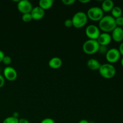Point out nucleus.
<instances>
[{
	"label": "nucleus",
	"instance_id": "f257e3e1",
	"mask_svg": "<svg viewBox=\"0 0 123 123\" xmlns=\"http://www.w3.org/2000/svg\"><path fill=\"white\" fill-rule=\"evenodd\" d=\"M98 27L103 32L109 33L117 27L115 19L111 15L104 16L98 22Z\"/></svg>",
	"mask_w": 123,
	"mask_h": 123
},
{
	"label": "nucleus",
	"instance_id": "f03ea898",
	"mask_svg": "<svg viewBox=\"0 0 123 123\" xmlns=\"http://www.w3.org/2000/svg\"><path fill=\"white\" fill-rule=\"evenodd\" d=\"M99 74L105 79H109L114 78L116 74V68L113 64L105 63L101 65L99 70Z\"/></svg>",
	"mask_w": 123,
	"mask_h": 123
},
{
	"label": "nucleus",
	"instance_id": "7ed1b4c3",
	"mask_svg": "<svg viewBox=\"0 0 123 123\" xmlns=\"http://www.w3.org/2000/svg\"><path fill=\"white\" fill-rule=\"evenodd\" d=\"M86 13L84 12H78L73 16L72 18L73 26L76 28H81L85 26L88 22Z\"/></svg>",
	"mask_w": 123,
	"mask_h": 123
},
{
	"label": "nucleus",
	"instance_id": "20e7f679",
	"mask_svg": "<svg viewBox=\"0 0 123 123\" xmlns=\"http://www.w3.org/2000/svg\"><path fill=\"white\" fill-rule=\"evenodd\" d=\"M99 46L97 40L88 39L83 44L82 50L87 55H94L98 52Z\"/></svg>",
	"mask_w": 123,
	"mask_h": 123
},
{
	"label": "nucleus",
	"instance_id": "39448f33",
	"mask_svg": "<svg viewBox=\"0 0 123 123\" xmlns=\"http://www.w3.org/2000/svg\"><path fill=\"white\" fill-rule=\"evenodd\" d=\"M88 18L94 22H99L104 16V12L99 7H91L86 13Z\"/></svg>",
	"mask_w": 123,
	"mask_h": 123
},
{
	"label": "nucleus",
	"instance_id": "423d86ee",
	"mask_svg": "<svg viewBox=\"0 0 123 123\" xmlns=\"http://www.w3.org/2000/svg\"><path fill=\"white\" fill-rule=\"evenodd\" d=\"M105 56L108 63L113 64L116 63L120 60L121 55L119 52L118 49L113 48L108 50Z\"/></svg>",
	"mask_w": 123,
	"mask_h": 123
},
{
	"label": "nucleus",
	"instance_id": "0eeeda50",
	"mask_svg": "<svg viewBox=\"0 0 123 123\" xmlns=\"http://www.w3.org/2000/svg\"><path fill=\"white\" fill-rule=\"evenodd\" d=\"M101 34L99 28L95 25H90L85 29V34L89 39L97 40Z\"/></svg>",
	"mask_w": 123,
	"mask_h": 123
},
{
	"label": "nucleus",
	"instance_id": "6e6552de",
	"mask_svg": "<svg viewBox=\"0 0 123 123\" xmlns=\"http://www.w3.org/2000/svg\"><path fill=\"white\" fill-rule=\"evenodd\" d=\"M17 8L20 13L24 14L31 13L33 7L32 3L28 0H21L18 2Z\"/></svg>",
	"mask_w": 123,
	"mask_h": 123
},
{
	"label": "nucleus",
	"instance_id": "1a4fd4ad",
	"mask_svg": "<svg viewBox=\"0 0 123 123\" xmlns=\"http://www.w3.org/2000/svg\"><path fill=\"white\" fill-rule=\"evenodd\" d=\"M4 78L8 81H14L18 78V73L13 67L11 66H7L4 69Z\"/></svg>",
	"mask_w": 123,
	"mask_h": 123
},
{
	"label": "nucleus",
	"instance_id": "9d476101",
	"mask_svg": "<svg viewBox=\"0 0 123 123\" xmlns=\"http://www.w3.org/2000/svg\"><path fill=\"white\" fill-rule=\"evenodd\" d=\"M30 14L32 16V20H39L44 18L45 11L40 8L39 6H37V7H33Z\"/></svg>",
	"mask_w": 123,
	"mask_h": 123
},
{
	"label": "nucleus",
	"instance_id": "9b49d317",
	"mask_svg": "<svg viewBox=\"0 0 123 123\" xmlns=\"http://www.w3.org/2000/svg\"><path fill=\"white\" fill-rule=\"evenodd\" d=\"M111 37L112 40L115 42L120 43L123 41V28L120 26H117L112 31Z\"/></svg>",
	"mask_w": 123,
	"mask_h": 123
},
{
	"label": "nucleus",
	"instance_id": "f8f14e48",
	"mask_svg": "<svg viewBox=\"0 0 123 123\" xmlns=\"http://www.w3.org/2000/svg\"><path fill=\"white\" fill-rule=\"evenodd\" d=\"M97 42L98 43L99 45L106 46L109 45L112 41L111 35L109 33L106 32H102L98 36V38L97 39Z\"/></svg>",
	"mask_w": 123,
	"mask_h": 123
},
{
	"label": "nucleus",
	"instance_id": "ddd939ff",
	"mask_svg": "<svg viewBox=\"0 0 123 123\" xmlns=\"http://www.w3.org/2000/svg\"><path fill=\"white\" fill-rule=\"evenodd\" d=\"M49 67L52 69H58L62 65V61L60 58L55 56L50 59L48 62Z\"/></svg>",
	"mask_w": 123,
	"mask_h": 123
},
{
	"label": "nucleus",
	"instance_id": "4468645a",
	"mask_svg": "<svg viewBox=\"0 0 123 123\" xmlns=\"http://www.w3.org/2000/svg\"><path fill=\"white\" fill-rule=\"evenodd\" d=\"M101 65L99 61L94 58H91L87 61V67L91 70H98Z\"/></svg>",
	"mask_w": 123,
	"mask_h": 123
},
{
	"label": "nucleus",
	"instance_id": "2eb2a0df",
	"mask_svg": "<svg viewBox=\"0 0 123 123\" xmlns=\"http://www.w3.org/2000/svg\"><path fill=\"white\" fill-rule=\"evenodd\" d=\"M114 6V2L112 0H105L102 2L101 8L104 13H108L111 12Z\"/></svg>",
	"mask_w": 123,
	"mask_h": 123
},
{
	"label": "nucleus",
	"instance_id": "dca6fc26",
	"mask_svg": "<svg viewBox=\"0 0 123 123\" xmlns=\"http://www.w3.org/2000/svg\"><path fill=\"white\" fill-rule=\"evenodd\" d=\"M54 2L53 0H40L38 2V6L45 11L51 8Z\"/></svg>",
	"mask_w": 123,
	"mask_h": 123
},
{
	"label": "nucleus",
	"instance_id": "f3484780",
	"mask_svg": "<svg viewBox=\"0 0 123 123\" xmlns=\"http://www.w3.org/2000/svg\"><path fill=\"white\" fill-rule=\"evenodd\" d=\"M111 12V16L114 19H117V18L122 16L123 10L121 7L119 6H114Z\"/></svg>",
	"mask_w": 123,
	"mask_h": 123
},
{
	"label": "nucleus",
	"instance_id": "a211bd4d",
	"mask_svg": "<svg viewBox=\"0 0 123 123\" xmlns=\"http://www.w3.org/2000/svg\"><path fill=\"white\" fill-rule=\"evenodd\" d=\"M2 123H19V118L13 116L8 117L4 120Z\"/></svg>",
	"mask_w": 123,
	"mask_h": 123
},
{
	"label": "nucleus",
	"instance_id": "6ab92c4d",
	"mask_svg": "<svg viewBox=\"0 0 123 123\" xmlns=\"http://www.w3.org/2000/svg\"><path fill=\"white\" fill-rule=\"evenodd\" d=\"M22 20L24 22H30L32 20V16H31L30 13H26V14H24L22 16Z\"/></svg>",
	"mask_w": 123,
	"mask_h": 123
},
{
	"label": "nucleus",
	"instance_id": "aec40b11",
	"mask_svg": "<svg viewBox=\"0 0 123 123\" xmlns=\"http://www.w3.org/2000/svg\"><path fill=\"white\" fill-rule=\"evenodd\" d=\"M108 50L109 49H108V46H106L100 45L97 52H98L101 55H106Z\"/></svg>",
	"mask_w": 123,
	"mask_h": 123
},
{
	"label": "nucleus",
	"instance_id": "412c9836",
	"mask_svg": "<svg viewBox=\"0 0 123 123\" xmlns=\"http://www.w3.org/2000/svg\"><path fill=\"white\" fill-rule=\"evenodd\" d=\"M12 58H11L10 56H7V55H5L3 60H2V62H3L4 64L9 66V65L12 63Z\"/></svg>",
	"mask_w": 123,
	"mask_h": 123
},
{
	"label": "nucleus",
	"instance_id": "4be33fe9",
	"mask_svg": "<svg viewBox=\"0 0 123 123\" xmlns=\"http://www.w3.org/2000/svg\"><path fill=\"white\" fill-rule=\"evenodd\" d=\"M115 19V23H116L117 26H123V16H121L120 18H118Z\"/></svg>",
	"mask_w": 123,
	"mask_h": 123
},
{
	"label": "nucleus",
	"instance_id": "5701e85b",
	"mask_svg": "<svg viewBox=\"0 0 123 123\" xmlns=\"http://www.w3.org/2000/svg\"><path fill=\"white\" fill-rule=\"evenodd\" d=\"M64 24V26L67 28H70L73 26V23H72V19H67L65 20Z\"/></svg>",
	"mask_w": 123,
	"mask_h": 123
},
{
	"label": "nucleus",
	"instance_id": "b1692460",
	"mask_svg": "<svg viewBox=\"0 0 123 123\" xmlns=\"http://www.w3.org/2000/svg\"><path fill=\"white\" fill-rule=\"evenodd\" d=\"M76 2L75 0H62V3L65 6H72Z\"/></svg>",
	"mask_w": 123,
	"mask_h": 123
},
{
	"label": "nucleus",
	"instance_id": "393cba45",
	"mask_svg": "<svg viewBox=\"0 0 123 123\" xmlns=\"http://www.w3.org/2000/svg\"><path fill=\"white\" fill-rule=\"evenodd\" d=\"M40 123H55L54 119L51 118H46L42 120Z\"/></svg>",
	"mask_w": 123,
	"mask_h": 123
},
{
	"label": "nucleus",
	"instance_id": "a878e982",
	"mask_svg": "<svg viewBox=\"0 0 123 123\" xmlns=\"http://www.w3.org/2000/svg\"><path fill=\"white\" fill-rule=\"evenodd\" d=\"M5 84V78L2 74H0V88L3 87Z\"/></svg>",
	"mask_w": 123,
	"mask_h": 123
},
{
	"label": "nucleus",
	"instance_id": "bb28decb",
	"mask_svg": "<svg viewBox=\"0 0 123 123\" xmlns=\"http://www.w3.org/2000/svg\"><path fill=\"white\" fill-rule=\"evenodd\" d=\"M118 50L119 52H120L121 55H122L123 56V42H121V44H120V46H119Z\"/></svg>",
	"mask_w": 123,
	"mask_h": 123
},
{
	"label": "nucleus",
	"instance_id": "cd10ccee",
	"mask_svg": "<svg viewBox=\"0 0 123 123\" xmlns=\"http://www.w3.org/2000/svg\"><path fill=\"white\" fill-rule=\"evenodd\" d=\"M19 123H30V121L26 118L19 119Z\"/></svg>",
	"mask_w": 123,
	"mask_h": 123
},
{
	"label": "nucleus",
	"instance_id": "c85d7f7f",
	"mask_svg": "<svg viewBox=\"0 0 123 123\" xmlns=\"http://www.w3.org/2000/svg\"><path fill=\"white\" fill-rule=\"evenodd\" d=\"M5 56V54L4 53L3 51H2L1 50H0V62H1L2 61L4 57Z\"/></svg>",
	"mask_w": 123,
	"mask_h": 123
},
{
	"label": "nucleus",
	"instance_id": "c756f323",
	"mask_svg": "<svg viewBox=\"0 0 123 123\" xmlns=\"http://www.w3.org/2000/svg\"><path fill=\"white\" fill-rule=\"evenodd\" d=\"M79 2L82 4H87L90 2V0H79Z\"/></svg>",
	"mask_w": 123,
	"mask_h": 123
},
{
	"label": "nucleus",
	"instance_id": "7c9ffc66",
	"mask_svg": "<svg viewBox=\"0 0 123 123\" xmlns=\"http://www.w3.org/2000/svg\"><path fill=\"white\" fill-rule=\"evenodd\" d=\"M78 123H89V121L88 120H85V119H83V120H81L80 121H79Z\"/></svg>",
	"mask_w": 123,
	"mask_h": 123
},
{
	"label": "nucleus",
	"instance_id": "2f4dec72",
	"mask_svg": "<svg viewBox=\"0 0 123 123\" xmlns=\"http://www.w3.org/2000/svg\"><path fill=\"white\" fill-rule=\"evenodd\" d=\"M19 113L15 112H14L13 114V117H15V118H18V117H19Z\"/></svg>",
	"mask_w": 123,
	"mask_h": 123
},
{
	"label": "nucleus",
	"instance_id": "473e14b6",
	"mask_svg": "<svg viewBox=\"0 0 123 123\" xmlns=\"http://www.w3.org/2000/svg\"><path fill=\"white\" fill-rule=\"evenodd\" d=\"M121 66H122L123 67V58H121Z\"/></svg>",
	"mask_w": 123,
	"mask_h": 123
},
{
	"label": "nucleus",
	"instance_id": "72a5a7b5",
	"mask_svg": "<svg viewBox=\"0 0 123 123\" xmlns=\"http://www.w3.org/2000/svg\"><path fill=\"white\" fill-rule=\"evenodd\" d=\"M89 123H96L94 122V121H89Z\"/></svg>",
	"mask_w": 123,
	"mask_h": 123
}]
</instances>
